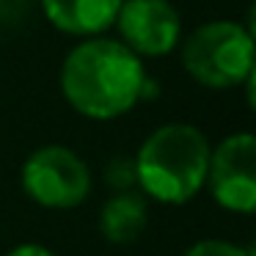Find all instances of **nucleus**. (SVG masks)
Segmentation results:
<instances>
[{
    "label": "nucleus",
    "instance_id": "obj_6",
    "mask_svg": "<svg viewBox=\"0 0 256 256\" xmlns=\"http://www.w3.org/2000/svg\"><path fill=\"white\" fill-rule=\"evenodd\" d=\"M113 28L140 61L171 56L184 36L182 14L171 0H122Z\"/></svg>",
    "mask_w": 256,
    "mask_h": 256
},
{
    "label": "nucleus",
    "instance_id": "obj_2",
    "mask_svg": "<svg viewBox=\"0 0 256 256\" xmlns=\"http://www.w3.org/2000/svg\"><path fill=\"white\" fill-rule=\"evenodd\" d=\"M212 144L190 122H166L154 127L132 154L135 188L149 201L184 206L204 190Z\"/></svg>",
    "mask_w": 256,
    "mask_h": 256
},
{
    "label": "nucleus",
    "instance_id": "obj_4",
    "mask_svg": "<svg viewBox=\"0 0 256 256\" xmlns=\"http://www.w3.org/2000/svg\"><path fill=\"white\" fill-rule=\"evenodd\" d=\"M20 188L42 210L69 212L88 201L94 174L72 146L44 144L22 160Z\"/></svg>",
    "mask_w": 256,
    "mask_h": 256
},
{
    "label": "nucleus",
    "instance_id": "obj_7",
    "mask_svg": "<svg viewBox=\"0 0 256 256\" xmlns=\"http://www.w3.org/2000/svg\"><path fill=\"white\" fill-rule=\"evenodd\" d=\"M39 8L58 34L88 39L113 30L122 0H39Z\"/></svg>",
    "mask_w": 256,
    "mask_h": 256
},
{
    "label": "nucleus",
    "instance_id": "obj_10",
    "mask_svg": "<svg viewBox=\"0 0 256 256\" xmlns=\"http://www.w3.org/2000/svg\"><path fill=\"white\" fill-rule=\"evenodd\" d=\"M105 182L113 190H127L135 188V162L132 157H113L105 166Z\"/></svg>",
    "mask_w": 256,
    "mask_h": 256
},
{
    "label": "nucleus",
    "instance_id": "obj_11",
    "mask_svg": "<svg viewBox=\"0 0 256 256\" xmlns=\"http://www.w3.org/2000/svg\"><path fill=\"white\" fill-rule=\"evenodd\" d=\"M30 0H0V22H17L28 12Z\"/></svg>",
    "mask_w": 256,
    "mask_h": 256
},
{
    "label": "nucleus",
    "instance_id": "obj_9",
    "mask_svg": "<svg viewBox=\"0 0 256 256\" xmlns=\"http://www.w3.org/2000/svg\"><path fill=\"white\" fill-rule=\"evenodd\" d=\"M182 256H256L250 245L234 242V240L226 237H204L190 242L188 248L182 250Z\"/></svg>",
    "mask_w": 256,
    "mask_h": 256
},
{
    "label": "nucleus",
    "instance_id": "obj_5",
    "mask_svg": "<svg viewBox=\"0 0 256 256\" xmlns=\"http://www.w3.org/2000/svg\"><path fill=\"white\" fill-rule=\"evenodd\" d=\"M204 190L220 210L250 215L256 210V138L248 130L220 138L210 152Z\"/></svg>",
    "mask_w": 256,
    "mask_h": 256
},
{
    "label": "nucleus",
    "instance_id": "obj_1",
    "mask_svg": "<svg viewBox=\"0 0 256 256\" xmlns=\"http://www.w3.org/2000/svg\"><path fill=\"white\" fill-rule=\"evenodd\" d=\"M146 66L127 44L102 34L78 39L58 69L61 96L88 122H116L140 105Z\"/></svg>",
    "mask_w": 256,
    "mask_h": 256
},
{
    "label": "nucleus",
    "instance_id": "obj_3",
    "mask_svg": "<svg viewBox=\"0 0 256 256\" xmlns=\"http://www.w3.org/2000/svg\"><path fill=\"white\" fill-rule=\"evenodd\" d=\"M179 61L193 83L210 91L240 88L250 74L254 61V25L237 20H210L182 36Z\"/></svg>",
    "mask_w": 256,
    "mask_h": 256
},
{
    "label": "nucleus",
    "instance_id": "obj_12",
    "mask_svg": "<svg viewBox=\"0 0 256 256\" xmlns=\"http://www.w3.org/2000/svg\"><path fill=\"white\" fill-rule=\"evenodd\" d=\"M3 256H58L52 248H47L44 242H20L14 248H8Z\"/></svg>",
    "mask_w": 256,
    "mask_h": 256
},
{
    "label": "nucleus",
    "instance_id": "obj_8",
    "mask_svg": "<svg viewBox=\"0 0 256 256\" xmlns=\"http://www.w3.org/2000/svg\"><path fill=\"white\" fill-rule=\"evenodd\" d=\"M149 226V198L138 188L113 190L100 206V234L110 245H132Z\"/></svg>",
    "mask_w": 256,
    "mask_h": 256
}]
</instances>
